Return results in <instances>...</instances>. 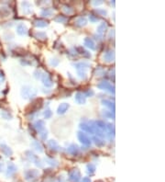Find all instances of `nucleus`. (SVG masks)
<instances>
[{
	"mask_svg": "<svg viewBox=\"0 0 165 182\" xmlns=\"http://www.w3.org/2000/svg\"><path fill=\"white\" fill-rule=\"evenodd\" d=\"M102 104L104 105V106L109 108L110 109H111V111H113V112H115V110H116L115 103L112 102L111 100H102Z\"/></svg>",
	"mask_w": 165,
	"mask_h": 182,
	"instance_id": "393cba45",
	"label": "nucleus"
},
{
	"mask_svg": "<svg viewBox=\"0 0 165 182\" xmlns=\"http://www.w3.org/2000/svg\"><path fill=\"white\" fill-rule=\"evenodd\" d=\"M74 99H75V101H76L78 104H85V101H86V97H85V95L81 93V92H77L76 94H75V97H74Z\"/></svg>",
	"mask_w": 165,
	"mask_h": 182,
	"instance_id": "6ab92c4d",
	"label": "nucleus"
},
{
	"mask_svg": "<svg viewBox=\"0 0 165 182\" xmlns=\"http://www.w3.org/2000/svg\"><path fill=\"white\" fill-rule=\"evenodd\" d=\"M43 116H44L45 119H50V118L52 116V111H51L49 108L46 109L45 111L43 112Z\"/></svg>",
	"mask_w": 165,
	"mask_h": 182,
	"instance_id": "a19ab883",
	"label": "nucleus"
},
{
	"mask_svg": "<svg viewBox=\"0 0 165 182\" xmlns=\"http://www.w3.org/2000/svg\"><path fill=\"white\" fill-rule=\"evenodd\" d=\"M4 79H5V76H4L3 73L0 71V83H2L4 81Z\"/></svg>",
	"mask_w": 165,
	"mask_h": 182,
	"instance_id": "09e8293b",
	"label": "nucleus"
},
{
	"mask_svg": "<svg viewBox=\"0 0 165 182\" xmlns=\"http://www.w3.org/2000/svg\"><path fill=\"white\" fill-rule=\"evenodd\" d=\"M47 144H48V146H49V148L53 152H58L61 149L59 144L55 141V140H49Z\"/></svg>",
	"mask_w": 165,
	"mask_h": 182,
	"instance_id": "dca6fc26",
	"label": "nucleus"
},
{
	"mask_svg": "<svg viewBox=\"0 0 165 182\" xmlns=\"http://www.w3.org/2000/svg\"><path fill=\"white\" fill-rule=\"evenodd\" d=\"M16 172H17V166H15V164H13L11 162L8 163V169H6V177H12Z\"/></svg>",
	"mask_w": 165,
	"mask_h": 182,
	"instance_id": "2eb2a0df",
	"label": "nucleus"
},
{
	"mask_svg": "<svg viewBox=\"0 0 165 182\" xmlns=\"http://www.w3.org/2000/svg\"><path fill=\"white\" fill-rule=\"evenodd\" d=\"M86 169H87V172H88L89 174L92 175V174H94V171H95V166H94V164H88V165L86 166Z\"/></svg>",
	"mask_w": 165,
	"mask_h": 182,
	"instance_id": "e433bc0d",
	"label": "nucleus"
},
{
	"mask_svg": "<svg viewBox=\"0 0 165 182\" xmlns=\"http://www.w3.org/2000/svg\"><path fill=\"white\" fill-rule=\"evenodd\" d=\"M33 25L35 27H37V28H45V27H47L48 25H49V23H48V21H46V20H44V19L37 18L33 21Z\"/></svg>",
	"mask_w": 165,
	"mask_h": 182,
	"instance_id": "aec40b11",
	"label": "nucleus"
},
{
	"mask_svg": "<svg viewBox=\"0 0 165 182\" xmlns=\"http://www.w3.org/2000/svg\"><path fill=\"white\" fill-rule=\"evenodd\" d=\"M26 156H27V157L29 158L30 161H32V162H33L34 164H35L37 166H39V167H42L43 165L41 164V161L39 160V156H36L33 152H31V151H27V152H26Z\"/></svg>",
	"mask_w": 165,
	"mask_h": 182,
	"instance_id": "39448f33",
	"label": "nucleus"
},
{
	"mask_svg": "<svg viewBox=\"0 0 165 182\" xmlns=\"http://www.w3.org/2000/svg\"><path fill=\"white\" fill-rule=\"evenodd\" d=\"M102 115L106 119H115V112L109 110H103Z\"/></svg>",
	"mask_w": 165,
	"mask_h": 182,
	"instance_id": "7c9ffc66",
	"label": "nucleus"
},
{
	"mask_svg": "<svg viewBox=\"0 0 165 182\" xmlns=\"http://www.w3.org/2000/svg\"><path fill=\"white\" fill-rule=\"evenodd\" d=\"M74 50H76V53L82 55V56L84 57H86V58H91V53H89L88 51H86L84 47H76L74 49Z\"/></svg>",
	"mask_w": 165,
	"mask_h": 182,
	"instance_id": "f3484780",
	"label": "nucleus"
},
{
	"mask_svg": "<svg viewBox=\"0 0 165 182\" xmlns=\"http://www.w3.org/2000/svg\"><path fill=\"white\" fill-rule=\"evenodd\" d=\"M87 24V18L85 17H79L75 20V25L77 27H85Z\"/></svg>",
	"mask_w": 165,
	"mask_h": 182,
	"instance_id": "a878e982",
	"label": "nucleus"
},
{
	"mask_svg": "<svg viewBox=\"0 0 165 182\" xmlns=\"http://www.w3.org/2000/svg\"><path fill=\"white\" fill-rule=\"evenodd\" d=\"M1 116L3 119H5V120H11L12 119V115L8 112V111H1Z\"/></svg>",
	"mask_w": 165,
	"mask_h": 182,
	"instance_id": "4c0bfd02",
	"label": "nucleus"
},
{
	"mask_svg": "<svg viewBox=\"0 0 165 182\" xmlns=\"http://www.w3.org/2000/svg\"><path fill=\"white\" fill-rule=\"evenodd\" d=\"M34 127H35V129L40 132L41 131H43L45 130V122L43 120H39L35 122V124H34Z\"/></svg>",
	"mask_w": 165,
	"mask_h": 182,
	"instance_id": "b1692460",
	"label": "nucleus"
},
{
	"mask_svg": "<svg viewBox=\"0 0 165 182\" xmlns=\"http://www.w3.org/2000/svg\"><path fill=\"white\" fill-rule=\"evenodd\" d=\"M106 31H107V24L106 22L100 23L99 26L97 27V29H96V34L100 37L99 39L103 38V36H104V34L106 33Z\"/></svg>",
	"mask_w": 165,
	"mask_h": 182,
	"instance_id": "9d476101",
	"label": "nucleus"
},
{
	"mask_svg": "<svg viewBox=\"0 0 165 182\" xmlns=\"http://www.w3.org/2000/svg\"><path fill=\"white\" fill-rule=\"evenodd\" d=\"M67 152L69 155H71L73 156H77L78 155V153H79V147H78V145L77 144H72L68 146V148H67Z\"/></svg>",
	"mask_w": 165,
	"mask_h": 182,
	"instance_id": "f8f14e48",
	"label": "nucleus"
},
{
	"mask_svg": "<svg viewBox=\"0 0 165 182\" xmlns=\"http://www.w3.org/2000/svg\"><path fill=\"white\" fill-rule=\"evenodd\" d=\"M45 161H46V163L47 164H49L50 166H53V167H56L58 166V161L57 160H55L53 158H51V157H46L45 158Z\"/></svg>",
	"mask_w": 165,
	"mask_h": 182,
	"instance_id": "473e14b6",
	"label": "nucleus"
},
{
	"mask_svg": "<svg viewBox=\"0 0 165 182\" xmlns=\"http://www.w3.org/2000/svg\"><path fill=\"white\" fill-rule=\"evenodd\" d=\"M21 8H22V12L25 15H30L32 12V6L30 2L24 1L21 3Z\"/></svg>",
	"mask_w": 165,
	"mask_h": 182,
	"instance_id": "ddd939ff",
	"label": "nucleus"
},
{
	"mask_svg": "<svg viewBox=\"0 0 165 182\" xmlns=\"http://www.w3.org/2000/svg\"><path fill=\"white\" fill-rule=\"evenodd\" d=\"M111 4H112L113 6H115V1H112V2H111Z\"/></svg>",
	"mask_w": 165,
	"mask_h": 182,
	"instance_id": "864d4df0",
	"label": "nucleus"
},
{
	"mask_svg": "<svg viewBox=\"0 0 165 182\" xmlns=\"http://www.w3.org/2000/svg\"><path fill=\"white\" fill-rule=\"evenodd\" d=\"M106 135L109 136V138L115 136V127L112 123H106Z\"/></svg>",
	"mask_w": 165,
	"mask_h": 182,
	"instance_id": "412c9836",
	"label": "nucleus"
},
{
	"mask_svg": "<svg viewBox=\"0 0 165 182\" xmlns=\"http://www.w3.org/2000/svg\"><path fill=\"white\" fill-rule=\"evenodd\" d=\"M89 19H90V21H91L92 23H94V22H97L98 18H97V16H95V15H93V14H91V15L89 16Z\"/></svg>",
	"mask_w": 165,
	"mask_h": 182,
	"instance_id": "49530a36",
	"label": "nucleus"
},
{
	"mask_svg": "<svg viewBox=\"0 0 165 182\" xmlns=\"http://www.w3.org/2000/svg\"><path fill=\"white\" fill-rule=\"evenodd\" d=\"M80 128L82 130V132H89V134H94V132H93V130L91 129L90 127V125L87 124V123H81L80 124Z\"/></svg>",
	"mask_w": 165,
	"mask_h": 182,
	"instance_id": "c756f323",
	"label": "nucleus"
},
{
	"mask_svg": "<svg viewBox=\"0 0 165 182\" xmlns=\"http://www.w3.org/2000/svg\"><path fill=\"white\" fill-rule=\"evenodd\" d=\"M115 52L113 50H107L103 56V60L106 63H112L115 61Z\"/></svg>",
	"mask_w": 165,
	"mask_h": 182,
	"instance_id": "1a4fd4ad",
	"label": "nucleus"
},
{
	"mask_svg": "<svg viewBox=\"0 0 165 182\" xmlns=\"http://www.w3.org/2000/svg\"><path fill=\"white\" fill-rule=\"evenodd\" d=\"M50 65H51V66H57L58 65H59V60L58 59H56V58H53V59H51V61H50Z\"/></svg>",
	"mask_w": 165,
	"mask_h": 182,
	"instance_id": "a18cd8bd",
	"label": "nucleus"
},
{
	"mask_svg": "<svg viewBox=\"0 0 165 182\" xmlns=\"http://www.w3.org/2000/svg\"><path fill=\"white\" fill-rule=\"evenodd\" d=\"M39 137L41 140H46L48 137V132H47V130H43L40 132H39Z\"/></svg>",
	"mask_w": 165,
	"mask_h": 182,
	"instance_id": "79ce46f5",
	"label": "nucleus"
},
{
	"mask_svg": "<svg viewBox=\"0 0 165 182\" xmlns=\"http://www.w3.org/2000/svg\"><path fill=\"white\" fill-rule=\"evenodd\" d=\"M63 10L64 11L65 14H67V15H71V14L73 13V9H72L71 6L68 5H64L63 6Z\"/></svg>",
	"mask_w": 165,
	"mask_h": 182,
	"instance_id": "c9c22d12",
	"label": "nucleus"
},
{
	"mask_svg": "<svg viewBox=\"0 0 165 182\" xmlns=\"http://www.w3.org/2000/svg\"><path fill=\"white\" fill-rule=\"evenodd\" d=\"M92 4L96 6H99V5H101V4H103V1H102V0H98V1H93Z\"/></svg>",
	"mask_w": 165,
	"mask_h": 182,
	"instance_id": "de8ad7c7",
	"label": "nucleus"
},
{
	"mask_svg": "<svg viewBox=\"0 0 165 182\" xmlns=\"http://www.w3.org/2000/svg\"><path fill=\"white\" fill-rule=\"evenodd\" d=\"M82 182H91V179L89 178H84L82 179Z\"/></svg>",
	"mask_w": 165,
	"mask_h": 182,
	"instance_id": "8fccbe9b",
	"label": "nucleus"
},
{
	"mask_svg": "<svg viewBox=\"0 0 165 182\" xmlns=\"http://www.w3.org/2000/svg\"><path fill=\"white\" fill-rule=\"evenodd\" d=\"M94 75H97V76L104 75H105V69L103 68V67H101V66L96 67L95 70H94Z\"/></svg>",
	"mask_w": 165,
	"mask_h": 182,
	"instance_id": "f704fd0d",
	"label": "nucleus"
},
{
	"mask_svg": "<svg viewBox=\"0 0 165 182\" xmlns=\"http://www.w3.org/2000/svg\"><path fill=\"white\" fill-rule=\"evenodd\" d=\"M9 9L6 8H1L0 9V14H1V17H8L9 15Z\"/></svg>",
	"mask_w": 165,
	"mask_h": 182,
	"instance_id": "58836bf2",
	"label": "nucleus"
},
{
	"mask_svg": "<svg viewBox=\"0 0 165 182\" xmlns=\"http://www.w3.org/2000/svg\"><path fill=\"white\" fill-rule=\"evenodd\" d=\"M54 21L57 23H65L67 21V18L63 15H58L54 18Z\"/></svg>",
	"mask_w": 165,
	"mask_h": 182,
	"instance_id": "2f4dec72",
	"label": "nucleus"
},
{
	"mask_svg": "<svg viewBox=\"0 0 165 182\" xmlns=\"http://www.w3.org/2000/svg\"><path fill=\"white\" fill-rule=\"evenodd\" d=\"M40 79H41L42 84L46 87H51L53 85V80L49 73H46V72L42 73V75H41Z\"/></svg>",
	"mask_w": 165,
	"mask_h": 182,
	"instance_id": "423d86ee",
	"label": "nucleus"
},
{
	"mask_svg": "<svg viewBox=\"0 0 165 182\" xmlns=\"http://www.w3.org/2000/svg\"><path fill=\"white\" fill-rule=\"evenodd\" d=\"M77 137L79 139V141L85 146H90L92 144L91 139L89 138V136L84 132H77Z\"/></svg>",
	"mask_w": 165,
	"mask_h": 182,
	"instance_id": "20e7f679",
	"label": "nucleus"
},
{
	"mask_svg": "<svg viewBox=\"0 0 165 182\" xmlns=\"http://www.w3.org/2000/svg\"><path fill=\"white\" fill-rule=\"evenodd\" d=\"M94 11L99 16H105L106 17L107 15V11L106 9H96Z\"/></svg>",
	"mask_w": 165,
	"mask_h": 182,
	"instance_id": "ea45409f",
	"label": "nucleus"
},
{
	"mask_svg": "<svg viewBox=\"0 0 165 182\" xmlns=\"http://www.w3.org/2000/svg\"><path fill=\"white\" fill-rule=\"evenodd\" d=\"M85 97H93L94 95V90L93 89H87L85 92Z\"/></svg>",
	"mask_w": 165,
	"mask_h": 182,
	"instance_id": "c03bdc74",
	"label": "nucleus"
},
{
	"mask_svg": "<svg viewBox=\"0 0 165 182\" xmlns=\"http://www.w3.org/2000/svg\"><path fill=\"white\" fill-rule=\"evenodd\" d=\"M37 91L36 89H34L30 87H23L21 89V96L24 100H32L36 97Z\"/></svg>",
	"mask_w": 165,
	"mask_h": 182,
	"instance_id": "f03ea898",
	"label": "nucleus"
},
{
	"mask_svg": "<svg viewBox=\"0 0 165 182\" xmlns=\"http://www.w3.org/2000/svg\"><path fill=\"white\" fill-rule=\"evenodd\" d=\"M17 33L20 36H24L28 33V28L25 24L23 23H19L18 26H17Z\"/></svg>",
	"mask_w": 165,
	"mask_h": 182,
	"instance_id": "a211bd4d",
	"label": "nucleus"
},
{
	"mask_svg": "<svg viewBox=\"0 0 165 182\" xmlns=\"http://www.w3.org/2000/svg\"><path fill=\"white\" fill-rule=\"evenodd\" d=\"M81 178V173L79 169L77 168H73L69 172V180L72 182H79Z\"/></svg>",
	"mask_w": 165,
	"mask_h": 182,
	"instance_id": "0eeeda50",
	"label": "nucleus"
},
{
	"mask_svg": "<svg viewBox=\"0 0 165 182\" xmlns=\"http://www.w3.org/2000/svg\"><path fill=\"white\" fill-rule=\"evenodd\" d=\"M52 14H53V10L50 8H44L40 11V15L44 18H50L52 16Z\"/></svg>",
	"mask_w": 165,
	"mask_h": 182,
	"instance_id": "5701e85b",
	"label": "nucleus"
},
{
	"mask_svg": "<svg viewBox=\"0 0 165 182\" xmlns=\"http://www.w3.org/2000/svg\"><path fill=\"white\" fill-rule=\"evenodd\" d=\"M93 141L95 144V145L98 146V147H103V146H105V144H106V142L104 141V140H103L102 138L97 137V136H94Z\"/></svg>",
	"mask_w": 165,
	"mask_h": 182,
	"instance_id": "c85d7f7f",
	"label": "nucleus"
},
{
	"mask_svg": "<svg viewBox=\"0 0 165 182\" xmlns=\"http://www.w3.org/2000/svg\"><path fill=\"white\" fill-rule=\"evenodd\" d=\"M39 175V171L36 170V169H30V170H27L25 171L24 173V177L27 180H33L35 179Z\"/></svg>",
	"mask_w": 165,
	"mask_h": 182,
	"instance_id": "6e6552de",
	"label": "nucleus"
},
{
	"mask_svg": "<svg viewBox=\"0 0 165 182\" xmlns=\"http://www.w3.org/2000/svg\"><path fill=\"white\" fill-rule=\"evenodd\" d=\"M34 36H35V38H37L38 40H41V41H44L47 39V35L43 31H37Z\"/></svg>",
	"mask_w": 165,
	"mask_h": 182,
	"instance_id": "72a5a7b5",
	"label": "nucleus"
},
{
	"mask_svg": "<svg viewBox=\"0 0 165 182\" xmlns=\"http://www.w3.org/2000/svg\"><path fill=\"white\" fill-rule=\"evenodd\" d=\"M0 151L2 152V154L5 156H11L13 151L12 149L9 147L8 145H6V144H0Z\"/></svg>",
	"mask_w": 165,
	"mask_h": 182,
	"instance_id": "9b49d317",
	"label": "nucleus"
},
{
	"mask_svg": "<svg viewBox=\"0 0 165 182\" xmlns=\"http://www.w3.org/2000/svg\"><path fill=\"white\" fill-rule=\"evenodd\" d=\"M84 44H85V47H87L88 49H90V50H92V51H94L95 49H96L94 41V40L91 39V38H88V37L85 38V40H84Z\"/></svg>",
	"mask_w": 165,
	"mask_h": 182,
	"instance_id": "4468645a",
	"label": "nucleus"
},
{
	"mask_svg": "<svg viewBox=\"0 0 165 182\" xmlns=\"http://www.w3.org/2000/svg\"><path fill=\"white\" fill-rule=\"evenodd\" d=\"M97 87L99 89L107 91L109 93L115 94V87L114 85H112L111 83H109L108 81H101L100 83L97 84Z\"/></svg>",
	"mask_w": 165,
	"mask_h": 182,
	"instance_id": "7ed1b4c3",
	"label": "nucleus"
},
{
	"mask_svg": "<svg viewBox=\"0 0 165 182\" xmlns=\"http://www.w3.org/2000/svg\"><path fill=\"white\" fill-rule=\"evenodd\" d=\"M31 146L32 147L35 149L36 151H38L39 153H42L43 152V147H42V145H41V144L37 141V140H34V141L31 143Z\"/></svg>",
	"mask_w": 165,
	"mask_h": 182,
	"instance_id": "bb28decb",
	"label": "nucleus"
},
{
	"mask_svg": "<svg viewBox=\"0 0 165 182\" xmlns=\"http://www.w3.org/2000/svg\"><path fill=\"white\" fill-rule=\"evenodd\" d=\"M69 107H70V106H69L68 103H61L60 106L58 107V109H57V113L60 114V115L64 114L66 111L68 110Z\"/></svg>",
	"mask_w": 165,
	"mask_h": 182,
	"instance_id": "4be33fe9",
	"label": "nucleus"
},
{
	"mask_svg": "<svg viewBox=\"0 0 165 182\" xmlns=\"http://www.w3.org/2000/svg\"><path fill=\"white\" fill-rule=\"evenodd\" d=\"M56 182H64V178H63V177H60V178L56 180Z\"/></svg>",
	"mask_w": 165,
	"mask_h": 182,
	"instance_id": "3c124183",
	"label": "nucleus"
},
{
	"mask_svg": "<svg viewBox=\"0 0 165 182\" xmlns=\"http://www.w3.org/2000/svg\"><path fill=\"white\" fill-rule=\"evenodd\" d=\"M94 123L102 132H104L106 135V123L104 121H96V122H94Z\"/></svg>",
	"mask_w": 165,
	"mask_h": 182,
	"instance_id": "cd10ccee",
	"label": "nucleus"
},
{
	"mask_svg": "<svg viewBox=\"0 0 165 182\" xmlns=\"http://www.w3.org/2000/svg\"><path fill=\"white\" fill-rule=\"evenodd\" d=\"M73 66L75 67V69H76L77 75L82 80H85L87 78V70L89 67H90V64L84 61V62L76 63V64L73 65Z\"/></svg>",
	"mask_w": 165,
	"mask_h": 182,
	"instance_id": "f257e3e1",
	"label": "nucleus"
},
{
	"mask_svg": "<svg viewBox=\"0 0 165 182\" xmlns=\"http://www.w3.org/2000/svg\"><path fill=\"white\" fill-rule=\"evenodd\" d=\"M33 75H34V77H35V78L40 79L41 75H42V72H41L40 70H36V71L33 73Z\"/></svg>",
	"mask_w": 165,
	"mask_h": 182,
	"instance_id": "37998d69",
	"label": "nucleus"
},
{
	"mask_svg": "<svg viewBox=\"0 0 165 182\" xmlns=\"http://www.w3.org/2000/svg\"><path fill=\"white\" fill-rule=\"evenodd\" d=\"M2 169H3V164L0 163V172L2 171Z\"/></svg>",
	"mask_w": 165,
	"mask_h": 182,
	"instance_id": "603ef678",
	"label": "nucleus"
}]
</instances>
